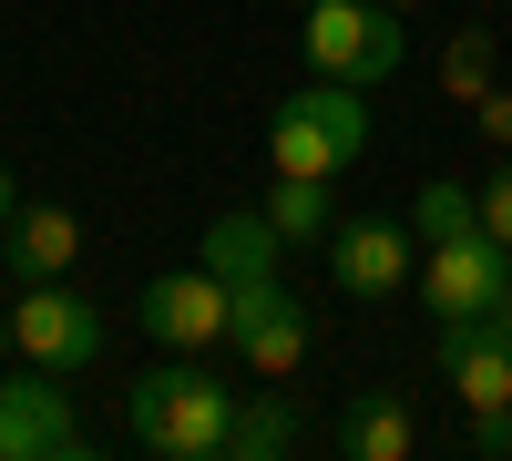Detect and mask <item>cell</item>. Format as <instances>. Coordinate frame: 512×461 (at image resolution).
<instances>
[{
  "label": "cell",
  "instance_id": "22",
  "mask_svg": "<svg viewBox=\"0 0 512 461\" xmlns=\"http://www.w3.org/2000/svg\"><path fill=\"white\" fill-rule=\"evenodd\" d=\"M11 349H21V328H11V308H0V359H11Z\"/></svg>",
  "mask_w": 512,
  "mask_h": 461
},
{
  "label": "cell",
  "instance_id": "12",
  "mask_svg": "<svg viewBox=\"0 0 512 461\" xmlns=\"http://www.w3.org/2000/svg\"><path fill=\"white\" fill-rule=\"evenodd\" d=\"M0 257H11L21 287H31V277H62V267L82 257V226L62 216V205H21V216L0 226Z\"/></svg>",
  "mask_w": 512,
  "mask_h": 461
},
{
  "label": "cell",
  "instance_id": "23",
  "mask_svg": "<svg viewBox=\"0 0 512 461\" xmlns=\"http://www.w3.org/2000/svg\"><path fill=\"white\" fill-rule=\"evenodd\" d=\"M390 11H420V0H390Z\"/></svg>",
  "mask_w": 512,
  "mask_h": 461
},
{
  "label": "cell",
  "instance_id": "9",
  "mask_svg": "<svg viewBox=\"0 0 512 461\" xmlns=\"http://www.w3.org/2000/svg\"><path fill=\"white\" fill-rule=\"evenodd\" d=\"M410 267H420L410 216H338L328 226V277L349 298H390V287H410Z\"/></svg>",
  "mask_w": 512,
  "mask_h": 461
},
{
  "label": "cell",
  "instance_id": "3",
  "mask_svg": "<svg viewBox=\"0 0 512 461\" xmlns=\"http://www.w3.org/2000/svg\"><path fill=\"white\" fill-rule=\"evenodd\" d=\"M297 62L328 72V82H359V93H379V82L410 62V41H400V11H390V0H308Z\"/></svg>",
  "mask_w": 512,
  "mask_h": 461
},
{
  "label": "cell",
  "instance_id": "10",
  "mask_svg": "<svg viewBox=\"0 0 512 461\" xmlns=\"http://www.w3.org/2000/svg\"><path fill=\"white\" fill-rule=\"evenodd\" d=\"M226 308H236V287L216 267H175V277H154L144 298H134V318L154 328L164 349H216L226 339Z\"/></svg>",
  "mask_w": 512,
  "mask_h": 461
},
{
  "label": "cell",
  "instance_id": "2",
  "mask_svg": "<svg viewBox=\"0 0 512 461\" xmlns=\"http://www.w3.org/2000/svg\"><path fill=\"white\" fill-rule=\"evenodd\" d=\"M267 154H277V175H349V164H369V103H359V82L308 72L277 103Z\"/></svg>",
  "mask_w": 512,
  "mask_h": 461
},
{
  "label": "cell",
  "instance_id": "8",
  "mask_svg": "<svg viewBox=\"0 0 512 461\" xmlns=\"http://www.w3.org/2000/svg\"><path fill=\"white\" fill-rule=\"evenodd\" d=\"M441 380L461 410H502L512 400V298L482 318H441Z\"/></svg>",
  "mask_w": 512,
  "mask_h": 461
},
{
  "label": "cell",
  "instance_id": "1",
  "mask_svg": "<svg viewBox=\"0 0 512 461\" xmlns=\"http://www.w3.org/2000/svg\"><path fill=\"white\" fill-rule=\"evenodd\" d=\"M226 421H236V390H216V369L195 349L123 380V431L154 461H226Z\"/></svg>",
  "mask_w": 512,
  "mask_h": 461
},
{
  "label": "cell",
  "instance_id": "7",
  "mask_svg": "<svg viewBox=\"0 0 512 461\" xmlns=\"http://www.w3.org/2000/svg\"><path fill=\"white\" fill-rule=\"evenodd\" d=\"M52 380L62 369H41V359L21 369V380H0V461H72V451H93Z\"/></svg>",
  "mask_w": 512,
  "mask_h": 461
},
{
  "label": "cell",
  "instance_id": "16",
  "mask_svg": "<svg viewBox=\"0 0 512 461\" xmlns=\"http://www.w3.org/2000/svg\"><path fill=\"white\" fill-rule=\"evenodd\" d=\"M482 226V185H451V175H431L410 195V236L420 246H441V236H472Z\"/></svg>",
  "mask_w": 512,
  "mask_h": 461
},
{
  "label": "cell",
  "instance_id": "21",
  "mask_svg": "<svg viewBox=\"0 0 512 461\" xmlns=\"http://www.w3.org/2000/svg\"><path fill=\"white\" fill-rule=\"evenodd\" d=\"M21 216V185H11V164H0V226H11Z\"/></svg>",
  "mask_w": 512,
  "mask_h": 461
},
{
  "label": "cell",
  "instance_id": "5",
  "mask_svg": "<svg viewBox=\"0 0 512 461\" xmlns=\"http://www.w3.org/2000/svg\"><path fill=\"white\" fill-rule=\"evenodd\" d=\"M420 298H431V318H482V308H502V298H512V246H502L492 226L441 236L431 257H420Z\"/></svg>",
  "mask_w": 512,
  "mask_h": 461
},
{
  "label": "cell",
  "instance_id": "20",
  "mask_svg": "<svg viewBox=\"0 0 512 461\" xmlns=\"http://www.w3.org/2000/svg\"><path fill=\"white\" fill-rule=\"evenodd\" d=\"M472 113H482V134H492V144H512V103H502V93H482Z\"/></svg>",
  "mask_w": 512,
  "mask_h": 461
},
{
  "label": "cell",
  "instance_id": "17",
  "mask_svg": "<svg viewBox=\"0 0 512 461\" xmlns=\"http://www.w3.org/2000/svg\"><path fill=\"white\" fill-rule=\"evenodd\" d=\"M441 93H451V103H482V93H492V31H451V52H441Z\"/></svg>",
  "mask_w": 512,
  "mask_h": 461
},
{
  "label": "cell",
  "instance_id": "13",
  "mask_svg": "<svg viewBox=\"0 0 512 461\" xmlns=\"http://www.w3.org/2000/svg\"><path fill=\"white\" fill-rule=\"evenodd\" d=\"M277 257H287V236L267 226V205H236V216H205V267H216L226 287H236V277H267Z\"/></svg>",
  "mask_w": 512,
  "mask_h": 461
},
{
  "label": "cell",
  "instance_id": "4",
  "mask_svg": "<svg viewBox=\"0 0 512 461\" xmlns=\"http://www.w3.org/2000/svg\"><path fill=\"white\" fill-rule=\"evenodd\" d=\"M11 328H21V359L62 369V380L103 359V308L82 298V287H62V277H31V287H21V308H11Z\"/></svg>",
  "mask_w": 512,
  "mask_h": 461
},
{
  "label": "cell",
  "instance_id": "14",
  "mask_svg": "<svg viewBox=\"0 0 512 461\" xmlns=\"http://www.w3.org/2000/svg\"><path fill=\"white\" fill-rule=\"evenodd\" d=\"M287 451H297V400L287 390H236L226 461H287Z\"/></svg>",
  "mask_w": 512,
  "mask_h": 461
},
{
  "label": "cell",
  "instance_id": "15",
  "mask_svg": "<svg viewBox=\"0 0 512 461\" xmlns=\"http://www.w3.org/2000/svg\"><path fill=\"white\" fill-rule=\"evenodd\" d=\"M328 185H338V175H277V195H267V226H277L287 246H328V226H338Z\"/></svg>",
  "mask_w": 512,
  "mask_h": 461
},
{
  "label": "cell",
  "instance_id": "24",
  "mask_svg": "<svg viewBox=\"0 0 512 461\" xmlns=\"http://www.w3.org/2000/svg\"><path fill=\"white\" fill-rule=\"evenodd\" d=\"M297 11H308V0H297Z\"/></svg>",
  "mask_w": 512,
  "mask_h": 461
},
{
  "label": "cell",
  "instance_id": "18",
  "mask_svg": "<svg viewBox=\"0 0 512 461\" xmlns=\"http://www.w3.org/2000/svg\"><path fill=\"white\" fill-rule=\"evenodd\" d=\"M482 226H492V236L512 246V154L492 164V185H482Z\"/></svg>",
  "mask_w": 512,
  "mask_h": 461
},
{
  "label": "cell",
  "instance_id": "19",
  "mask_svg": "<svg viewBox=\"0 0 512 461\" xmlns=\"http://www.w3.org/2000/svg\"><path fill=\"white\" fill-rule=\"evenodd\" d=\"M472 451L482 461H512V400L502 410H472Z\"/></svg>",
  "mask_w": 512,
  "mask_h": 461
},
{
  "label": "cell",
  "instance_id": "11",
  "mask_svg": "<svg viewBox=\"0 0 512 461\" xmlns=\"http://www.w3.org/2000/svg\"><path fill=\"white\" fill-rule=\"evenodd\" d=\"M338 451H349V461H410V451H420L410 400H400V390H359L349 410H338Z\"/></svg>",
  "mask_w": 512,
  "mask_h": 461
},
{
  "label": "cell",
  "instance_id": "6",
  "mask_svg": "<svg viewBox=\"0 0 512 461\" xmlns=\"http://www.w3.org/2000/svg\"><path fill=\"white\" fill-rule=\"evenodd\" d=\"M226 349L256 369V380H287L297 359H308V308L277 287V267L267 277H236V308H226Z\"/></svg>",
  "mask_w": 512,
  "mask_h": 461
}]
</instances>
